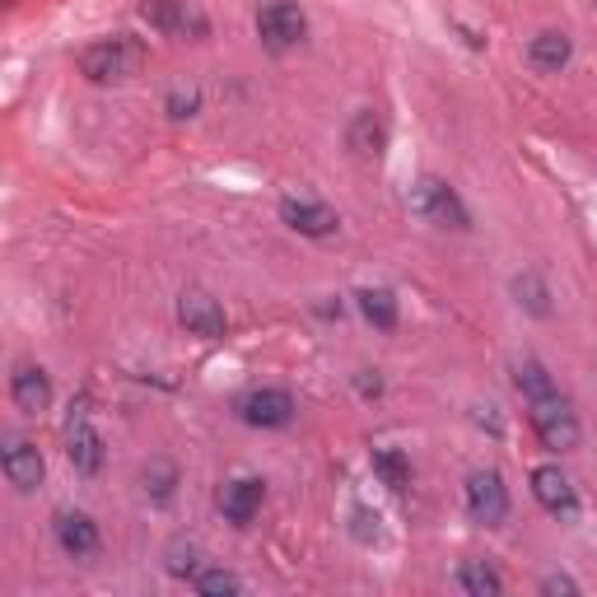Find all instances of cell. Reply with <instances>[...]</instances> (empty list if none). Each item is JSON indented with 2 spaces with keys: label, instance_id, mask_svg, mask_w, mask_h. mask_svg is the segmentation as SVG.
I'll use <instances>...</instances> for the list:
<instances>
[{
  "label": "cell",
  "instance_id": "obj_28",
  "mask_svg": "<svg viewBox=\"0 0 597 597\" xmlns=\"http://www.w3.org/2000/svg\"><path fill=\"white\" fill-rule=\"evenodd\" d=\"M360 392H365V397H378V392H383V383H378V378H360Z\"/></svg>",
  "mask_w": 597,
  "mask_h": 597
},
{
  "label": "cell",
  "instance_id": "obj_14",
  "mask_svg": "<svg viewBox=\"0 0 597 597\" xmlns=\"http://www.w3.org/2000/svg\"><path fill=\"white\" fill-rule=\"evenodd\" d=\"M346 150L355 159H378L388 150V122L373 108H360L350 117V127H346Z\"/></svg>",
  "mask_w": 597,
  "mask_h": 597
},
{
  "label": "cell",
  "instance_id": "obj_2",
  "mask_svg": "<svg viewBox=\"0 0 597 597\" xmlns=\"http://www.w3.org/2000/svg\"><path fill=\"white\" fill-rule=\"evenodd\" d=\"M411 210L421 215L425 225L471 229V215H467V206H463V196H457L448 183H439V177H421V183L411 187Z\"/></svg>",
  "mask_w": 597,
  "mask_h": 597
},
{
  "label": "cell",
  "instance_id": "obj_1",
  "mask_svg": "<svg viewBox=\"0 0 597 597\" xmlns=\"http://www.w3.org/2000/svg\"><path fill=\"white\" fill-rule=\"evenodd\" d=\"M141 43L127 33H117V37H104V43H94L79 52V75L94 79V85H112V79H127L135 75V66H141Z\"/></svg>",
  "mask_w": 597,
  "mask_h": 597
},
{
  "label": "cell",
  "instance_id": "obj_13",
  "mask_svg": "<svg viewBox=\"0 0 597 597\" xmlns=\"http://www.w3.org/2000/svg\"><path fill=\"white\" fill-rule=\"evenodd\" d=\"M10 397H14V406L24 411V415L47 411V406H52V378L37 369V365H14V373H10Z\"/></svg>",
  "mask_w": 597,
  "mask_h": 597
},
{
  "label": "cell",
  "instance_id": "obj_20",
  "mask_svg": "<svg viewBox=\"0 0 597 597\" xmlns=\"http://www.w3.org/2000/svg\"><path fill=\"white\" fill-rule=\"evenodd\" d=\"M373 476L383 481L388 490H402L411 481V463L402 448H373Z\"/></svg>",
  "mask_w": 597,
  "mask_h": 597
},
{
  "label": "cell",
  "instance_id": "obj_15",
  "mask_svg": "<svg viewBox=\"0 0 597 597\" xmlns=\"http://www.w3.org/2000/svg\"><path fill=\"white\" fill-rule=\"evenodd\" d=\"M569 56H574V43L561 29H546V33H536L528 43V66L542 70V75H561L569 66Z\"/></svg>",
  "mask_w": 597,
  "mask_h": 597
},
{
  "label": "cell",
  "instance_id": "obj_12",
  "mask_svg": "<svg viewBox=\"0 0 597 597\" xmlns=\"http://www.w3.org/2000/svg\"><path fill=\"white\" fill-rule=\"evenodd\" d=\"M262 500H267V486L257 476H238V481H229L220 490V513L234 528H248L257 519V509H262Z\"/></svg>",
  "mask_w": 597,
  "mask_h": 597
},
{
  "label": "cell",
  "instance_id": "obj_21",
  "mask_svg": "<svg viewBox=\"0 0 597 597\" xmlns=\"http://www.w3.org/2000/svg\"><path fill=\"white\" fill-rule=\"evenodd\" d=\"M513 383H519V392L528 397V402H536V397H551V392H555V378L546 373L542 360H523L519 369H513Z\"/></svg>",
  "mask_w": 597,
  "mask_h": 597
},
{
  "label": "cell",
  "instance_id": "obj_18",
  "mask_svg": "<svg viewBox=\"0 0 597 597\" xmlns=\"http://www.w3.org/2000/svg\"><path fill=\"white\" fill-rule=\"evenodd\" d=\"M457 588L471 593V597H495V593H504V579H500V569L486 565V561H463V569H457Z\"/></svg>",
  "mask_w": 597,
  "mask_h": 597
},
{
  "label": "cell",
  "instance_id": "obj_24",
  "mask_svg": "<svg viewBox=\"0 0 597 597\" xmlns=\"http://www.w3.org/2000/svg\"><path fill=\"white\" fill-rule=\"evenodd\" d=\"M196 588H202V593H243V584H238L234 574H225V569H206V574H196Z\"/></svg>",
  "mask_w": 597,
  "mask_h": 597
},
{
  "label": "cell",
  "instance_id": "obj_3",
  "mask_svg": "<svg viewBox=\"0 0 597 597\" xmlns=\"http://www.w3.org/2000/svg\"><path fill=\"white\" fill-rule=\"evenodd\" d=\"M257 37H262L267 52H294L308 37V19L298 6H290V0H267V6L257 10Z\"/></svg>",
  "mask_w": 597,
  "mask_h": 597
},
{
  "label": "cell",
  "instance_id": "obj_11",
  "mask_svg": "<svg viewBox=\"0 0 597 597\" xmlns=\"http://www.w3.org/2000/svg\"><path fill=\"white\" fill-rule=\"evenodd\" d=\"M56 546H62V555H70V561H89L98 551V523L79 509L56 513Z\"/></svg>",
  "mask_w": 597,
  "mask_h": 597
},
{
  "label": "cell",
  "instance_id": "obj_25",
  "mask_svg": "<svg viewBox=\"0 0 597 597\" xmlns=\"http://www.w3.org/2000/svg\"><path fill=\"white\" fill-rule=\"evenodd\" d=\"M196 104H202V94H196V89H187V94L177 89V94L169 98V112H173V117H192V112H196Z\"/></svg>",
  "mask_w": 597,
  "mask_h": 597
},
{
  "label": "cell",
  "instance_id": "obj_26",
  "mask_svg": "<svg viewBox=\"0 0 597 597\" xmlns=\"http://www.w3.org/2000/svg\"><path fill=\"white\" fill-rule=\"evenodd\" d=\"M355 536H360V542H369V536H378V513H369V509H355Z\"/></svg>",
  "mask_w": 597,
  "mask_h": 597
},
{
  "label": "cell",
  "instance_id": "obj_17",
  "mask_svg": "<svg viewBox=\"0 0 597 597\" xmlns=\"http://www.w3.org/2000/svg\"><path fill=\"white\" fill-rule=\"evenodd\" d=\"M141 14H145V24H150V29L169 33V37L187 33V29L196 24V14L187 10V0H145V6H141Z\"/></svg>",
  "mask_w": 597,
  "mask_h": 597
},
{
  "label": "cell",
  "instance_id": "obj_6",
  "mask_svg": "<svg viewBox=\"0 0 597 597\" xmlns=\"http://www.w3.org/2000/svg\"><path fill=\"white\" fill-rule=\"evenodd\" d=\"M238 421L257 430H285L294 421V397L285 388H252L238 397Z\"/></svg>",
  "mask_w": 597,
  "mask_h": 597
},
{
  "label": "cell",
  "instance_id": "obj_7",
  "mask_svg": "<svg viewBox=\"0 0 597 597\" xmlns=\"http://www.w3.org/2000/svg\"><path fill=\"white\" fill-rule=\"evenodd\" d=\"M177 323H183L192 336H206V341H215V336L229 332L225 308L215 304L210 294H202V290H187L183 298H177Z\"/></svg>",
  "mask_w": 597,
  "mask_h": 597
},
{
  "label": "cell",
  "instance_id": "obj_16",
  "mask_svg": "<svg viewBox=\"0 0 597 597\" xmlns=\"http://www.w3.org/2000/svg\"><path fill=\"white\" fill-rule=\"evenodd\" d=\"M66 453H70L75 471H98V467H104V439H98V430L85 425V421H70V430H66Z\"/></svg>",
  "mask_w": 597,
  "mask_h": 597
},
{
  "label": "cell",
  "instance_id": "obj_19",
  "mask_svg": "<svg viewBox=\"0 0 597 597\" xmlns=\"http://www.w3.org/2000/svg\"><path fill=\"white\" fill-rule=\"evenodd\" d=\"M360 298V313H365V323H373L378 332H388V327H397V294L392 290H360L355 294Z\"/></svg>",
  "mask_w": 597,
  "mask_h": 597
},
{
  "label": "cell",
  "instance_id": "obj_8",
  "mask_svg": "<svg viewBox=\"0 0 597 597\" xmlns=\"http://www.w3.org/2000/svg\"><path fill=\"white\" fill-rule=\"evenodd\" d=\"M0 467H6L14 490L43 486V453H37L29 439H19V434H6V444H0Z\"/></svg>",
  "mask_w": 597,
  "mask_h": 597
},
{
  "label": "cell",
  "instance_id": "obj_22",
  "mask_svg": "<svg viewBox=\"0 0 597 597\" xmlns=\"http://www.w3.org/2000/svg\"><path fill=\"white\" fill-rule=\"evenodd\" d=\"M513 294H519V304L528 308V313H536V317H546L551 313V290L542 285V275H519V281H513Z\"/></svg>",
  "mask_w": 597,
  "mask_h": 597
},
{
  "label": "cell",
  "instance_id": "obj_10",
  "mask_svg": "<svg viewBox=\"0 0 597 597\" xmlns=\"http://www.w3.org/2000/svg\"><path fill=\"white\" fill-rule=\"evenodd\" d=\"M281 220L294 234H304V238H327V234H336V225H341L332 206L308 202V196H285V202H281Z\"/></svg>",
  "mask_w": 597,
  "mask_h": 597
},
{
  "label": "cell",
  "instance_id": "obj_4",
  "mask_svg": "<svg viewBox=\"0 0 597 597\" xmlns=\"http://www.w3.org/2000/svg\"><path fill=\"white\" fill-rule=\"evenodd\" d=\"M528 406H532V430H536V439H542L546 448L565 453V448L579 444V415L569 411V402H565L561 392L536 397V402H528Z\"/></svg>",
  "mask_w": 597,
  "mask_h": 597
},
{
  "label": "cell",
  "instance_id": "obj_9",
  "mask_svg": "<svg viewBox=\"0 0 597 597\" xmlns=\"http://www.w3.org/2000/svg\"><path fill=\"white\" fill-rule=\"evenodd\" d=\"M532 495L546 513H555V519H574V513H579V495H574L569 476L561 467H536L532 471Z\"/></svg>",
  "mask_w": 597,
  "mask_h": 597
},
{
  "label": "cell",
  "instance_id": "obj_5",
  "mask_svg": "<svg viewBox=\"0 0 597 597\" xmlns=\"http://www.w3.org/2000/svg\"><path fill=\"white\" fill-rule=\"evenodd\" d=\"M467 513L486 528H500L509 519V490H504V476L500 471H471L467 476Z\"/></svg>",
  "mask_w": 597,
  "mask_h": 597
},
{
  "label": "cell",
  "instance_id": "obj_27",
  "mask_svg": "<svg viewBox=\"0 0 597 597\" xmlns=\"http://www.w3.org/2000/svg\"><path fill=\"white\" fill-rule=\"evenodd\" d=\"M542 588H546V593H579V584L565 579V574H551V579H546Z\"/></svg>",
  "mask_w": 597,
  "mask_h": 597
},
{
  "label": "cell",
  "instance_id": "obj_23",
  "mask_svg": "<svg viewBox=\"0 0 597 597\" xmlns=\"http://www.w3.org/2000/svg\"><path fill=\"white\" fill-rule=\"evenodd\" d=\"M173 486H177V471H173L169 463H154V467L145 471V490L154 495L159 504H169V500H173Z\"/></svg>",
  "mask_w": 597,
  "mask_h": 597
}]
</instances>
